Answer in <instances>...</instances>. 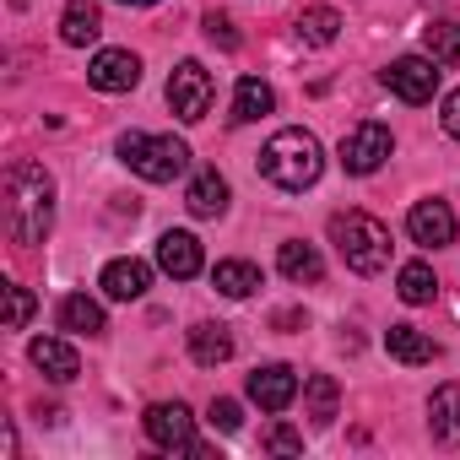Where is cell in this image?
<instances>
[{
  "mask_svg": "<svg viewBox=\"0 0 460 460\" xmlns=\"http://www.w3.org/2000/svg\"><path fill=\"white\" fill-rule=\"evenodd\" d=\"M336 33H341V17L331 6H314V12L298 17V39L304 44H336Z\"/></svg>",
  "mask_w": 460,
  "mask_h": 460,
  "instance_id": "obj_25",
  "label": "cell"
},
{
  "mask_svg": "<svg viewBox=\"0 0 460 460\" xmlns=\"http://www.w3.org/2000/svg\"><path fill=\"white\" fill-rule=\"evenodd\" d=\"M206 422L211 428H222V433H239V401H211V411H206Z\"/></svg>",
  "mask_w": 460,
  "mask_h": 460,
  "instance_id": "obj_29",
  "label": "cell"
},
{
  "mask_svg": "<svg viewBox=\"0 0 460 460\" xmlns=\"http://www.w3.org/2000/svg\"><path fill=\"white\" fill-rule=\"evenodd\" d=\"M28 358L44 368V379H55V385H71L76 374H82V358H76V347H66V341H55V336H39L33 347H28Z\"/></svg>",
  "mask_w": 460,
  "mask_h": 460,
  "instance_id": "obj_13",
  "label": "cell"
},
{
  "mask_svg": "<svg viewBox=\"0 0 460 460\" xmlns=\"http://www.w3.org/2000/svg\"><path fill=\"white\" fill-rule=\"evenodd\" d=\"M406 227H411V239H417L422 250H444V244H455V217H449L444 200H417L411 217H406Z\"/></svg>",
  "mask_w": 460,
  "mask_h": 460,
  "instance_id": "obj_11",
  "label": "cell"
},
{
  "mask_svg": "<svg viewBox=\"0 0 460 460\" xmlns=\"http://www.w3.org/2000/svg\"><path fill=\"white\" fill-rule=\"evenodd\" d=\"M184 206H190V217H222L227 211V179L217 168H200L184 190Z\"/></svg>",
  "mask_w": 460,
  "mask_h": 460,
  "instance_id": "obj_14",
  "label": "cell"
},
{
  "mask_svg": "<svg viewBox=\"0 0 460 460\" xmlns=\"http://www.w3.org/2000/svg\"><path fill=\"white\" fill-rule=\"evenodd\" d=\"M261 449L298 455V449H304V433H298V428H288V422H277V428H266V433H261Z\"/></svg>",
  "mask_w": 460,
  "mask_h": 460,
  "instance_id": "obj_28",
  "label": "cell"
},
{
  "mask_svg": "<svg viewBox=\"0 0 460 460\" xmlns=\"http://www.w3.org/2000/svg\"><path fill=\"white\" fill-rule=\"evenodd\" d=\"M6 293H12V314H6V325L22 331V325L33 320V293H28V288H6Z\"/></svg>",
  "mask_w": 460,
  "mask_h": 460,
  "instance_id": "obj_30",
  "label": "cell"
},
{
  "mask_svg": "<svg viewBox=\"0 0 460 460\" xmlns=\"http://www.w3.org/2000/svg\"><path fill=\"white\" fill-rule=\"evenodd\" d=\"M428 428H433V444H460V385H438L433 390Z\"/></svg>",
  "mask_w": 460,
  "mask_h": 460,
  "instance_id": "obj_16",
  "label": "cell"
},
{
  "mask_svg": "<svg viewBox=\"0 0 460 460\" xmlns=\"http://www.w3.org/2000/svg\"><path fill=\"white\" fill-rule=\"evenodd\" d=\"M422 39H428V55H433V60L460 66V22H433Z\"/></svg>",
  "mask_w": 460,
  "mask_h": 460,
  "instance_id": "obj_26",
  "label": "cell"
},
{
  "mask_svg": "<svg viewBox=\"0 0 460 460\" xmlns=\"http://www.w3.org/2000/svg\"><path fill=\"white\" fill-rule=\"evenodd\" d=\"M390 130L379 125V119H363V125H352L347 136H341V168L347 173H374L385 157H390Z\"/></svg>",
  "mask_w": 460,
  "mask_h": 460,
  "instance_id": "obj_7",
  "label": "cell"
},
{
  "mask_svg": "<svg viewBox=\"0 0 460 460\" xmlns=\"http://www.w3.org/2000/svg\"><path fill=\"white\" fill-rule=\"evenodd\" d=\"M331 239L347 261V271L358 277H379L390 266V227L368 211H336L331 217Z\"/></svg>",
  "mask_w": 460,
  "mask_h": 460,
  "instance_id": "obj_3",
  "label": "cell"
},
{
  "mask_svg": "<svg viewBox=\"0 0 460 460\" xmlns=\"http://www.w3.org/2000/svg\"><path fill=\"white\" fill-rule=\"evenodd\" d=\"M325 168V152L309 130H277L266 146H261V173L277 184V190H309Z\"/></svg>",
  "mask_w": 460,
  "mask_h": 460,
  "instance_id": "obj_2",
  "label": "cell"
},
{
  "mask_svg": "<svg viewBox=\"0 0 460 460\" xmlns=\"http://www.w3.org/2000/svg\"><path fill=\"white\" fill-rule=\"evenodd\" d=\"M277 266H282V277L288 282H320L325 277V266H320V250L314 244H282V255H277Z\"/></svg>",
  "mask_w": 460,
  "mask_h": 460,
  "instance_id": "obj_22",
  "label": "cell"
},
{
  "mask_svg": "<svg viewBox=\"0 0 460 460\" xmlns=\"http://www.w3.org/2000/svg\"><path fill=\"white\" fill-rule=\"evenodd\" d=\"M190 358H195L200 368L227 363V358H234V336H227V325H195V331H190Z\"/></svg>",
  "mask_w": 460,
  "mask_h": 460,
  "instance_id": "obj_18",
  "label": "cell"
},
{
  "mask_svg": "<svg viewBox=\"0 0 460 460\" xmlns=\"http://www.w3.org/2000/svg\"><path fill=\"white\" fill-rule=\"evenodd\" d=\"M146 288H152V266H146V261H109V266H103V293H109V298L130 304V298H141Z\"/></svg>",
  "mask_w": 460,
  "mask_h": 460,
  "instance_id": "obj_15",
  "label": "cell"
},
{
  "mask_svg": "<svg viewBox=\"0 0 460 460\" xmlns=\"http://www.w3.org/2000/svg\"><path fill=\"white\" fill-rule=\"evenodd\" d=\"M119 157H125L130 173H141L152 184H168V179H179L190 168V146L184 141H173V136H141V130L119 136Z\"/></svg>",
  "mask_w": 460,
  "mask_h": 460,
  "instance_id": "obj_4",
  "label": "cell"
},
{
  "mask_svg": "<svg viewBox=\"0 0 460 460\" xmlns=\"http://www.w3.org/2000/svg\"><path fill=\"white\" fill-rule=\"evenodd\" d=\"M146 438L157 444V449H179V455H206V444H195V422H190V411L179 406V401H157V406H146Z\"/></svg>",
  "mask_w": 460,
  "mask_h": 460,
  "instance_id": "obj_6",
  "label": "cell"
},
{
  "mask_svg": "<svg viewBox=\"0 0 460 460\" xmlns=\"http://www.w3.org/2000/svg\"><path fill=\"white\" fill-rule=\"evenodd\" d=\"M6 222H12V239L22 250L49 239V222H55V179L39 163H12V173H6Z\"/></svg>",
  "mask_w": 460,
  "mask_h": 460,
  "instance_id": "obj_1",
  "label": "cell"
},
{
  "mask_svg": "<svg viewBox=\"0 0 460 460\" xmlns=\"http://www.w3.org/2000/svg\"><path fill=\"white\" fill-rule=\"evenodd\" d=\"M60 325L76 331V336H103V309H98L87 293H71V298L60 304Z\"/></svg>",
  "mask_w": 460,
  "mask_h": 460,
  "instance_id": "obj_23",
  "label": "cell"
},
{
  "mask_svg": "<svg viewBox=\"0 0 460 460\" xmlns=\"http://www.w3.org/2000/svg\"><path fill=\"white\" fill-rule=\"evenodd\" d=\"M87 82H93L98 93H130V87L141 82V60H136L130 49H103V55L87 66Z\"/></svg>",
  "mask_w": 460,
  "mask_h": 460,
  "instance_id": "obj_12",
  "label": "cell"
},
{
  "mask_svg": "<svg viewBox=\"0 0 460 460\" xmlns=\"http://www.w3.org/2000/svg\"><path fill=\"white\" fill-rule=\"evenodd\" d=\"M395 293H401L406 304H433V293H438V282H433V271H428V261H411V266H401V282H395Z\"/></svg>",
  "mask_w": 460,
  "mask_h": 460,
  "instance_id": "obj_24",
  "label": "cell"
},
{
  "mask_svg": "<svg viewBox=\"0 0 460 460\" xmlns=\"http://www.w3.org/2000/svg\"><path fill=\"white\" fill-rule=\"evenodd\" d=\"M206 39H211V44H222V49H239V33H234V22H227L222 12H211V17H206Z\"/></svg>",
  "mask_w": 460,
  "mask_h": 460,
  "instance_id": "obj_31",
  "label": "cell"
},
{
  "mask_svg": "<svg viewBox=\"0 0 460 460\" xmlns=\"http://www.w3.org/2000/svg\"><path fill=\"white\" fill-rule=\"evenodd\" d=\"M211 288H217V293H227V298H250V293L261 288V271H255L250 261H217Z\"/></svg>",
  "mask_w": 460,
  "mask_h": 460,
  "instance_id": "obj_20",
  "label": "cell"
},
{
  "mask_svg": "<svg viewBox=\"0 0 460 460\" xmlns=\"http://www.w3.org/2000/svg\"><path fill=\"white\" fill-rule=\"evenodd\" d=\"M444 130H449V136L460 141V87H455V93L444 98Z\"/></svg>",
  "mask_w": 460,
  "mask_h": 460,
  "instance_id": "obj_32",
  "label": "cell"
},
{
  "mask_svg": "<svg viewBox=\"0 0 460 460\" xmlns=\"http://www.w3.org/2000/svg\"><path fill=\"white\" fill-rule=\"evenodd\" d=\"M157 266H163L173 282H190V277H200V266H206V255H200V239H195V234H179V227H168V234L157 239Z\"/></svg>",
  "mask_w": 460,
  "mask_h": 460,
  "instance_id": "obj_10",
  "label": "cell"
},
{
  "mask_svg": "<svg viewBox=\"0 0 460 460\" xmlns=\"http://www.w3.org/2000/svg\"><path fill=\"white\" fill-rule=\"evenodd\" d=\"M293 395H298V374H293L288 363H266V368L250 374V401H255L261 411H288Z\"/></svg>",
  "mask_w": 460,
  "mask_h": 460,
  "instance_id": "obj_9",
  "label": "cell"
},
{
  "mask_svg": "<svg viewBox=\"0 0 460 460\" xmlns=\"http://www.w3.org/2000/svg\"><path fill=\"white\" fill-rule=\"evenodd\" d=\"M168 109L184 119V125H200L206 109H211V76L200 60H179L173 76H168Z\"/></svg>",
  "mask_w": 460,
  "mask_h": 460,
  "instance_id": "obj_5",
  "label": "cell"
},
{
  "mask_svg": "<svg viewBox=\"0 0 460 460\" xmlns=\"http://www.w3.org/2000/svg\"><path fill=\"white\" fill-rule=\"evenodd\" d=\"M119 6H157V0H119Z\"/></svg>",
  "mask_w": 460,
  "mask_h": 460,
  "instance_id": "obj_33",
  "label": "cell"
},
{
  "mask_svg": "<svg viewBox=\"0 0 460 460\" xmlns=\"http://www.w3.org/2000/svg\"><path fill=\"white\" fill-rule=\"evenodd\" d=\"M336 401H341L336 379H331V374H314V379H309V406H314V422H331V417H336Z\"/></svg>",
  "mask_w": 460,
  "mask_h": 460,
  "instance_id": "obj_27",
  "label": "cell"
},
{
  "mask_svg": "<svg viewBox=\"0 0 460 460\" xmlns=\"http://www.w3.org/2000/svg\"><path fill=\"white\" fill-rule=\"evenodd\" d=\"M385 352H390L395 363H406V368H422V363H433L438 347H433L417 325H390V331H385Z\"/></svg>",
  "mask_w": 460,
  "mask_h": 460,
  "instance_id": "obj_17",
  "label": "cell"
},
{
  "mask_svg": "<svg viewBox=\"0 0 460 460\" xmlns=\"http://www.w3.org/2000/svg\"><path fill=\"white\" fill-rule=\"evenodd\" d=\"M385 87H390L401 103H428L433 87H438V71H433V60H422V55H401V60L385 66Z\"/></svg>",
  "mask_w": 460,
  "mask_h": 460,
  "instance_id": "obj_8",
  "label": "cell"
},
{
  "mask_svg": "<svg viewBox=\"0 0 460 460\" xmlns=\"http://www.w3.org/2000/svg\"><path fill=\"white\" fill-rule=\"evenodd\" d=\"M103 33V17H98V6H93V0H71V6H66V17H60V39L66 44H93Z\"/></svg>",
  "mask_w": 460,
  "mask_h": 460,
  "instance_id": "obj_19",
  "label": "cell"
},
{
  "mask_svg": "<svg viewBox=\"0 0 460 460\" xmlns=\"http://www.w3.org/2000/svg\"><path fill=\"white\" fill-rule=\"evenodd\" d=\"M271 109H277V93H271L261 76H244L239 93H234V119L250 125V119H261V114H271Z\"/></svg>",
  "mask_w": 460,
  "mask_h": 460,
  "instance_id": "obj_21",
  "label": "cell"
}]
</instances>
